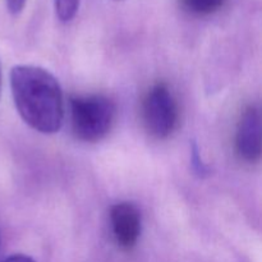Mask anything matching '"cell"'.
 Here are the masks:
<instances>
[{
    "label": "cell",
    "mask_w": 262,
    "mask_h": 262,
    "mask_svg": "<svg viewBox=\"0 0 262 262\" xmlns=\"http://www.w3.org/2000/svg\"><path fill=\"white\" fill-rule=\"evenodd\" d=\"M10 90L15 109L26 124L43 135L60 129L64 97L58 79L36 66H15L10 71Z\"/></svg>",
    "instance_id": "6da1fadb"
},
{
    "label": "cell",
    "mask_w": 262,
    "mask_h": 262,
    "mask_svg": "<svg viewBox=\"0 0 262 262\" xmlns=\"http://www.w3.org/2000/svg\"><path fill=\"white\" fill-rule=\"evenodd\" d=\"M71 106L72 132L84 142H99L106 137L117 117L115 104L104 95L74 96Z\"/></svg>",
    "instance_id": "7a4b0ae2"
},
{
    "label": "cell",
    "mask_w": 262,
    "mask_h": 262,
    "mask_svg": "<svg viewBox=\"0 0 262 262\" xmlns=\"http://www.w3.org/2000/svg\"><path fill=\"white\" fill-rule=\"evenodd\" d=\"M178 105L165 83H158L146 94L142 104V119L152 137H169L178 124Z\"/></svg>",
    "instance_id": "3957f363"
},
{
    "label": "cell",
    "mask_w": 262,
    "mask_h": 262,
    "mask_svg": "<svg viewBox=\"0 0 262 262\" xmlns=\"http://www.w3.org/2000/svg\"><path fill=\"white\" fill-rule=\"evenodd\" d=\"M110 223L115 242L123 250L137 245L141 235L142 219L138 207L132 202H118L110 209Z\"/></svg>",
    "instance_id": "277c9868"
},
{
    "label": "cell",
    "mask_w": 262,
    "mask_h": 262,
    "mask_svg": "<svg viewBox=\"0 0 262 262\" xmlns=\"http://www.w3.org/2000/svg\"><path fill=\"white\" fill-rule=\"evenodd\" d=\"M235 151L247 163L260 160L261 114L256 106H248L241 115L235 133Z\"/></svg>",
    "instance_id": "5b68a950"
},
{
    "label": "cell",
    "mask_w": 262,
    "mask_h": 262,
    "mask_svg": "<svg viewBox=\"0 0 262 262\" xmlns=\"http://www.w3.org/2000/svg\"><path fill=\"white\" fill-rule=\"evenodd\" d=\"M182 7L194 15H210L223 8L227 0H179Z\"/></svg>",
    "instance_id": "8992f818"
},
{
    "label": "cell",
    "mask_w": 262,
    "mask_h": 262,
    "mask_svg": "<svg viewBox=\"0 0 262 262\" xmlns=\"http://www.w3.org/2000/svg\"><path fill=\"white\" fill-rule=\"evenodd\" d=\"M54 7L59 20L71 22L78 12L79 0H54Z\"/></svg>",
    "instance_id": "52a82bcc"
},
{
    "label": "cell",
    "mask_w": 262,
    "mask_h": 262,
    "mask_svg": "<svg viewBox=\"0 0 262 262\" xmlns=\"http://www.w3.org/2000/svg\"><path fill=\"white\" fill-rule=\"evenodd\" d=\"M5 3H7L8 10L12 15L20 14L26 5V0H5Z\"/></svg>",
    "instance_id": "ba28073f"
},
{
    "label": "cell",
    "mask_w": 262,
    "mask_h": 262,
    "mask_svg": "<svg viewBox=\"0 0 262 262\" xmlns=\"http://www.w3.org/2000/svg\"><path fill=\"white\" fill-rule=\"evenodd\" d=\"M192 161H193V166H194V170L197 171L199 174H205L206 173V166L202 164V161H200L199 158V154H197V148H193V158H192Z\"/></svg>",
    "instance_id": "9c48e42d"
},
{
    "label": "cell",
    "mask_w": 262,
    "mask_h": 262,
    "mask_svg": "<svg viewBox=\"0 0 262 262\" xmlns=\"http://www.w3.org/2000/svg\"><path fill=\"white\" fill-rule=\"evenodd\" d=\"M3 262H35V260H33V258H31L30 256L20 255V253H18V255L10 256V257H8L7 260H4Z\"/></svg>",
    "instance_id": "30bf717a"
},
{
    "label": "cell",
    "mask_w": 262,
    "mask_h": 262,
    "mask_svg": "<svg viewBox=\"0 0 262 262\" xmlns=\"http://www.w3.org/2000/svg\"><path fill=\"white\" fill-rule=\"evenodd\" d=\"M0 90H2V71H0Z\"/></svg>",
    "instance_id": "8fae6325"
}]
</instances>
